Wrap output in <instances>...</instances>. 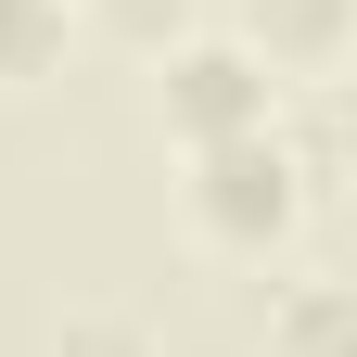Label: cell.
<instances>
[{"label":"cell","instance_id":"obj_1","mask_svg":"<svg viewBox=\"0 0 357 357\" xmlns=\"http://www.w3.org/2000/svg\"><path fill=\"white\" fill-rule=\"evenodd\" d=\"M306 204H319V192H306V141H294L281 115L178 153V230H192L204 255H230V268H268L306 230Z\"/></svg>","mask_w":357,"mask_h":357},{"label":"cell","instance_id":"obj_2","mask_svg":"<svg viewBox=\"0 0 357 357\" xmlns=\"http://www.w3.org/2000/svg\"><path fill=\"white\" fill-rule=\"evenodd\" d=\"M281 115V77H268L230 26H178L166 52H153V128L178 153L192 141H230V128H268Z\"/></svg>","mask_w":357,"mask_h":357},{"label":"cell","instance_id":"obj_3","mask_svg":"<svg viewBox=\"0 0 357 357\" xmlns=\"http://www.w3.org/2000/svg\"><path fill=\"white\" fill-rule=\"evenodd\" d=\"M230 38L268 77H332V64H357V0H243Z\"/></svg>","mask_w":357,"mask_h":357},{"label":"cell","instance_id":"obj_4","mask_svg":"<svg viewBox=\"0 0 357 357\" xmlns=\"http://www.w3.org/2000/svg\"><path fill=\"white\" fill-rule=\"evenodd\" d=\"M268 357H357V281L344 268L268 281Z\"/></svg>","mask_w":357,"mask_h":357},{"label":"cell","instance_id":"obj_5","mask_svg":"<svg viewBox=\"0 0 357 357\" xmlns=\"http://www.w3.org/2000/svg\"><path fill=\"white\" fill-rule=\"evenodd\" d=\"M64 38H77L64 0H0V89H38V77L64 64Z\"/></svg>","mask_w":357,"mask_h":357},{"label":"cell","instance_id":"obj_6","mask_svg":"<svg viewBox=\"0 0 357 357\" xmlns=\"http://www.w3.org/2000/svg\"><path fill=\"white\" fill-rule=\"evenodd\" d=\"M52 357H166V344H153V319H128V306H64Z\"/></svg>","mask_w":357,"mask_h":357},{"label":"cell","instance_id":"obj_7","mask_svg":"<svg viewBox=\"0 0 357 357\" xmlns=\"http://www.w3.org/2000/svg\"><path fill=\"white\" fill-rule=\"evenodd\" d=\"M77 26H102V38H128V52H166L178 26H192V0H64Z\"/></svg>","mask_w":357,"mask_h":357},{"label":"cell","instance_id":"obj_8","mask_svg":"<svg viewBox=\"0 0 357 357\" xmlns=\"http://www.w3.org/2000/svg\"><path fill=\"white\" fill-rule=\"evenodd\" d=\"M319 153L357 178V64H332V115H319Z\"/></svg>","mask_w":357,"mask_h":357}]
</instances>
